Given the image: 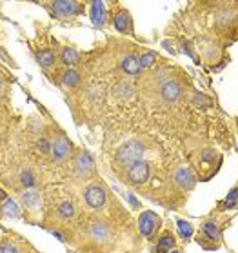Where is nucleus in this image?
<instances>
[{
    "label": "nucleus",
    "instance_id": "1",
    "mask_svg": "<svg viewBox=\"0 0 238 253\" xmlns=\"http://www.w3.org/2000/svg\"><path fill=\"white\" fill-rule=\"evenodd\" d=\"M142 155H144V144L138 141H127L117 151V162L122 164V168H129L134 162L142 160Z\"/></svg>",
    "mask_w": 238,
    "mask_h": 253
},
{
    "label": "nucleus",
    "instance_id": "2",
    "mask_svg": "<svg viewBox=\"0 0 238 253\" xmlns=\"http://www.w3.org/2000/svg\"><path fill=\"white\" fill-rule=\"evenodd\" d=\"M148 177H149V162H146V160H138L133 166H129V170H127V180L131 184H142V182L148 180Z\"/></svg>",
    "mask_w": 238,
    "mask_h": 253
},
{
    "label": "nucleus",
    "instance_id": "3",
    "mask_svg": "<svg viewBox=\"0 0 238 253\" xmlns=\"http://www.w3.org/2000/svg\"><path fill=\"white\" fill-rule=\"evenodd\" d=\"M53 15L57 16H73L82 13V6L78 2H69V0H59L51 4Z\"/></svg>",
    "mask_w": 238,
    "mask_h": 253
},
{
    "label": "nucleus",
    "instance_id": "4",
    "mask_svg": "<svg viewBox=\"0 0 238 253\" xmlns=\"http://www.w3.org/2000/svg\"><path fill=\"white\" fill-rule=\"evenodd\" d=\"M84 199L88 202L89 208H102L105 204V191L104 188L97 186V184H91L86 188L84 191Z\"/></svg>",
    "mask_w": 238,
    "mask_h": 253
},
{
    "label": "nucleus",
    "instance_id": "5",
    "mask_svg": "<svg viewBox=\"0 0 238 253\" xmlns=\"http://www.w3.org/2000/svg\"><path fill=\"white\" fill-rule=\"evenodd\" d=\"M158 224H160V217L153 211H146L138 219V228H140V233L144 237H151L153 231L158 228Z\"/></svg>",
    "mask_w": 238,
    "mask_h": 253
},
{
    "label": "nucleus",
    "instance_id": "6",
    "mask_svg": "<svg viewBox=\"0 0 238 253\" xmlns=\"http://www.w3.org/2000/svg\"><path fill=\"white\" fill-rule=\"evenodd\" d=\"M71 149H73L71 148V142L67 141L66 137H57L51 146L53 158H55L57 162H64L67 157L71 155Z\"/></svg>",
    "mask_w": 238,
    "mask_h": 253
},
{
    "label": "nucleus",
    "instance_id": "7",
    "mask_svg": "<svg viewBox=\"0 0 238 253\" xmlns=\"http://www.w3.org/2000/svg\"><path fill=\"white\" fill-rule=\"evenodd\" d=\"M173 179H175V184H178L180 188H186L187 190V188L194 186V180H196V177H194L193 170H189V168H180V170L175 172Z\"/></svg>",
    "mask_w": 238,
    "mask_h": 253
},
{
    "label": "nucleus",
    "instance_id": "8",
    "mask_svg": "<svg viewBox=\"0 0 238 253\" xmlns=\"http://www.w3.org/2000/svg\"><path fill=\"white\" fill-rule=\"evenodd\" d=\"M160 93H162V98L167 100V102H177V100H180V97H182V88H180L178 82L169 80L162 86V91H160Z\"/></svg>",
    "mask_w": 238,
    "mask_h": 253
},
{
    "label": "nucleus",
    "instance_id": "9",
    "mask_svg": "<svg viewBox=\"0 0 238 253\" xmlns=\"http://www.w3.org/2000/svg\"><path fill=\"white\" fill-rule=\"evenodd\" d=\"M113 26H115V30L120 31V33H129L131 28H133V22H131V15L127 13L126 9H122L119 11L115 18H113Z\"/></svg>",
    "mask_w": 238,
    "mask_h": 253
},
{
    "label": "nucleus",
    "instance_id": "10",
    "mask_svg": "<svg viewBox=\"0 0 238 253\" xmlns=\"http://www.w3.org/2000/svg\"><path fill=\"white\" fill-rule=\"evenodd\" d=\"M91 20L97 28H102L105 26V18H107V13H105V6L102 2H91V9H89Z\"/></svg>",
    "mask_w": 238,
    "mask_h": 253
},
{
    "label": "nucleus",
    "instance_id": "11",
    "mask_svg": "<svg viewBox=\"0 0 238 253\" xmlns=\"http://www.w3.org/2000/svg\"><path fill=\"white\" fill-rule=\"evenodd\" d=\"M89 235L95 242L102 244V242H107L111 231H109V228H107L104 222H93V226H91V230H89Z\"/></svg>",
    "mask_w": 238,
    "mask_h": 253
},
{
    "label": "nucleus",
    "instance_id": "12",
    "mask_svg": "<svg viewBox=\"0 0 238 253\" xmlns=\"http://www.w3.org/2000/svg\"><path fill=\"white\" fill-rule=\"evenodd\" d=\"M76 170H78V173L84 175V177L89 175V173H93L95 164H93V158H91V155L88 151H82L80 155L76 157Z\"/></svg>",
    "mask_w": 238,
    "mask_h": 253
},
{
    "label": "nucleus",
    "instance_id": "13",
    "mask_svg": "<svg viewBox=\"0 0 238 253\" xmlns=\"http://www.w3.org/2000/svg\"><path fill=\"white\" fill-rule=\"evenodd\" d=\"M122 69H124V73L127 75H138L142 71L140 67V62H138V57L136 55H127V57H124V60H122Z\"/></svg>",
    "mask_w": 238,
    "mask_h": 253
},
{
    "label": "nucleus",
    "instance_id": "14",
    "mask_svg": "<svg viewBox=\"0 0 238 253\" xmlns=\"http://www.w3.org/2000/svg\"><path fill=\"white\" fill-rule=\"evenodd\" d=\"M0 211L6 217H11V219H18L20 217V209H18V204L11 199H6V202L0 206Z\"/></svg>",
    "mask_w": 238,
    "mask_h": 253
},
{
    "label": "nucleus",
    "instance_id": "15",
    "mask_svg": "<svg viewBox=\"0 0 238 253\" xmlns=\"http://www.w3.org/2000/svg\"><path fill=\"white\" fill-rule=\"evenodd\" d=\"M202 231H204V235H206L209 240H220V238H222L220 231H218V226H216L213 221H208V222L202 224Z\"/></svg>",
    "mask_w": 238,
    "mask_h": 253
},
{
    "label": "nucleus",
    "instance_id": "16",
    "mask_svg": "<svg viewBox=\"0 0 238 253\" xmlns=\"http://www.w3.org/2000/svg\"><path fill=\"white\" fill-rule=\"evenodd\" d=\"M173 246H175V238H173L171 233H164L160 240H158V246H156V252L158 253H167L173 250Z\"/></svg>",
    "mask_w": 238,
    "mask_h": 253
},
{
    "label": "nucleus",
    "instance_id": "17",
    "mask_svg": "<svg viewBox=\"0 0 238 253\" xmlns=\"http://www.w3.org/2000/svg\"><path fill=\"white\" fill-rule=\"evenodd\" d=\"M80 73L78 71H74V69H67L66 73L62 75V82L66 84V86H69V88H76L78 84H80Z\"/></svg>",
    "mask_w": 238,
    "mask_h": 253
},
{
    "label": "nucleus",
    "instance_id": "18",
    "mask_svg": "<svg viewBox=\"0 0 238 253\" xmlns=\"http://www.w3.org/2000/svg\"><path fill=\"white\" fill-rule=\"evenodd\" d=\"M62 62L66 66H74L78 62V51L73 49V47H64L62 49Z\"/></svg>",
    "mask_w": 238,
    "mask_h": 253
},
{
    "label": "nucleus",
    "instance_id": "19",
    "mask_svg": "<svg viewBox=\"0 0 238 253\" xmlns=\"http://www.w3.org/2000/svg\"><path fill=\"white\" fill-rule=\"evenodd\" d=\"M37 60L42 67H49L55 64V55H53V51H49V49H42V51L37 53Z\"/></svg>",
    "mask_w": 238,
    "mask_h": 253
},
{
    "label": "nucleus",
    "instance_id": "20",
    "mask_svg": "<svg viewBox=\"0 0 238 253\" xmlns=\"http://www.w3.org/2000/svg\"><path fill=\"white\" fill-rule=\"evenodd\" d=\"M155 59H156V53L155 51H146L142 57H138V62H140V67H151L155 64Z\"/></svg>",
    "mask_w": 238,
    "mask_h": 253
},
{
    "label": "nucleus",
    "instance_id": "21",
    "mask_svg": "<svg viewBox=\"0 0 238 253\" xmlns=\"http://www.w3.org/2000/svg\"><path fill=\"white\" fill-rule=\"evenodd\" d=\"M59 213L62 217H66V219H71V217L74 215V206L71 204V202H60V206H59Z\"/></svg>",
    "mask_w": 238,
    "mask_h": 253
},
{
    "label": "nucleus",
    "instance_id": "22",
    "mask_svg": "<svg viewBox=\"0 0 238 253\" xmlns=\"http://www.w3.org/2000/svg\"><path fill=\"white\" fill-rule=\"evenodd\" d=\"M177 224H178V231H180V235L184 238H189L191 235H193V226L189 222H186V221H182V219H178L177 221Z\"/></svg>",
    "mask_w": 238,
    "mask_h": 253
},
{
    "label": "nucleus",
    "instance_id": "23",
    "mask_svg": "<svg viewBox=\"0 0 238 253\" xmlns=\"http://www.w3.org/2000/svg\"><path fill=\"white\" fill-rule=\"evenodd\" d=\"M223 208H227V209H233L235 206H237V188H233L229 191V195L225 197V201H223L222 204Z\"/></svg>",
    "mask_w": 238,
    "mask_h": 253
},
{
    "label": "nucleus",
    "instance_id": "24",
    "mask_svg": "<svg viewBox=\"0 0 238 253\" xmlns=\"http://www.w3.org/2000/svg\"><path fill=\"white\" fill-rule=\"evenodd\" d=\"M20 180H22L24 186H28V188L35 186V177H33V173H31L30 170H24V172L20 173Z\"/></svg>",
    "mask_w": 238,
    "mask_h": 253
},
{
    "label": "nucleus",
    "instance_id": "25",
    "mask_svg": "<svg viewBox=\"0 0 238 253\" xmlns=\"http://www.w3.org/2000/svg\"><path fill=\"white\" fill-rule=\"evenodd\" d=\"M37 148L40 155H49V153H51V144H49L47 139H40V141L37 142Z\"/></svg>",
    "mask_w": 238,
    "mask_h": 253
},
{
    "label": "nucleus",
    "instance_id": "26",
    "mask_svg": "<svg viewBox=\"0 0 238 253\" xmlns=\"http://www.w3.org/2000/svg\"><path fill=\"white\" fill-rule=\"evenodd\" d=\"M0 253H20L15 244H0Z\"/></svg>",
    "mask_w": 238,
    "mask_h": 253
},
{
    "label": "nucleus",
    "instance_id": "27",
    "mask_svg": "<svg viewBox=\"0 0 238 253\" xmlns=\"http://www.w3.org/2000/svg\"><path fill=\"white\" fill-rule=\"evenodd\" d=\"M119 91H122V93H120L122 97H129V95H133V88L127 86V84H122V86L119 88Z\"/></svg>",
    "mask_w": 238,
    "mask_h": 253
},
{
    "label": "nucleus",
    "instance_id": "28",
    "mask_svg": "<svg viewBox=\"0 0 238 253\" xmlns=\"http://www.w3.org/2000/svg\"><path fill=\"white\" fill-rule=\"evenodd\" d=\"M202 158H204V160H213V158H215V151H213V149H206V151L202 153Z\"/></svg>",
    "mask_w": 238,
    "mask_h": 253
},
{
    "label": "nucleus",
    "instance_id": "29",
    "mask_svg": "<svg viewBox=\"0 0 238 253\" xmlns=\"http://www.w3.org/2000/svg\"><path fill=\"white\" fill-rule=\"evenodd\" d=\"M169 253H180L178 250H175V252H169Z\"/></svg>",
    "mask_w": 238,
    "mask_h": 253
}]
</instances>
